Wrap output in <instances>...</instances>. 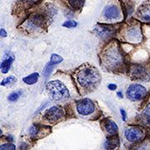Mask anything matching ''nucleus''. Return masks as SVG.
<instances>
[{
	"mask_svg": "<svg viewBox=\"0 0 150 150\" xmlns=\"http://www.w3.org/2000/svg\"><path fill=\"white\" fill-rule=\"evenodd\" d=\"M13 60H14L13 54H11L10 52H8V55H7V53H6L4 59L3 60V62L1 63V71H2V73L6 74V73L8 72V70L10 69L11 65L13 64Z\"/></svg>",
	"mask_w": 150,
	"mask_h": 150,
	"instance_id": "obj_10",
	"label": "nucleus"
},
{
	"mask_svg": "<svg viewBox=\"0 0 150 150\" xmlns=\"http://www.w3.org/2000/svg\"><path fill=\"white\" fill-rule=\"evenodd\" d=\"M140 121L145 125L150 126V104L144 112L140 115Z\"/></svg>",
	"mask_w": 150,
	"mask_h": 150,
	"instance_id": "obj_16",
	"label": "nucleus"
},
{
	"mask_svg": "<svg viewBox=\"0 0 150 150\" xmlns=\"http://www.w3.org/2000/svg\"><path fill=\"white\" fill-rule=\"evenodd\" d=\"M63 110L60 107L54 106V107L50 108L45 112V118L49 121V122H57L60 118L63 117Z\"/></svg>",
	"mask_w": 150,
	"mask_h": 150,
	"instance_id": "obj_7",
	"label": "nucleus"
},
{
	"mask_svg": "<svg viewBox=\"0 0 150 150\" xmlns=\"http://www.w3.org/2000/svg\"><path fill=\"white\" fill-rule=\"evenodd\" d=\"M138 17L142 21L150 22V5L141 7L138 12Z\"/></svg>",
	"mask_w": 150,
	"mask_h": 150,
	"instance_id": "obj_13",
	"label": "nucleus"
},
{
	"mask_svg": "<svg viewBox=\"0 0 150 150\" xmlns=\"http://www.w3.org/2000/svg\"><path fill=\"white\" fill-rule=\"evenodd\" d=\"M146 88L140 84L130 85L126 92V95L131 101H139L146 96Z\"/></svg>",
	"mask_w": 150,
	"mask_h": 150,
	"instance_id": "obj_4",
	"label": "nucleus"
},
{
	"mask_svg": "<svg viewBox=\"0 0 150 150\" xmlns=\"http://www.w3.org/2000/svg\"><path fill=\"white\" fill-rule=\"evenodd\" d=\"M85 0H69V4L74 9H79L84 4Z\"/></svg>",
	"mask_w": 150,
	"mask_h": 150,
	"instance_id": "obj_18",
	"label": "nucleus"
},
{
	"mask_svg": "<svg viewBox=\"0 0 150 150\" xmlns=\"http://www.w3.org/2000/svg\"><path fill=\"white\" fill-rule=\"evenodd\" d=\"M119 140L117 136H112L107 139L104 144V147L106 149H115L118 146Z\"/></svg>",
	"mask_w": 150,
	"mask_h": 150,
	"instance_id": "obj_14",
	"label": "nucleus"
},
{
	"mask_svg": "<svg viewBox=\"0 0 150 150\" xmlns=\"http://www.w3.org/2000/svg\"><path fill=\"white\" fill-rule=\"evenodd\" d=\"M7 139L8 140V141H10V142H13V137L12 135H8V136L7 137Z\"/></svg>",
	"mask_w": 150,
	"mask_h": 150,
	"instance_id": "obj_29",
	"label": "nucleus"
},
{
	"mask_svg": "<svg viewBox=\"0 0 150 150\" xmlns=\"http://www.w3.org/2000/svg\"><path fill=\"white\" fill-rule=\"evenodd\" d=\"M118 97H119V98H122V97H123L122 93H121L120 92H119V93H118Z\"/></svg>",
	"mask_w": 150,
	"mask_h": 150,
	"instance_id": "obj_30",
	"label": "nucleus"
},
{
	"mask_svg": "<svg viewBox=\"0 0 150 150\" xmlns=\"http://www.w3.org/2000/svg\"><path fill=\"white\" fill-rule=\"evenodd\" d=\"M38 77H39V75H38V73H33L32 74L28 75V77H25L23 79V81L25 83H27V84H34V83H36L38 82Z\"/></svg>",
	"mask_w": 150,
	"mask_h": 150,
	"instance_id": "obj_17",
	"label": "nucleus"
},
{
	"mask_svg": "<svg viewBox=\"0 0 150 150\" xmlns=\"http://www.w3.org/2000/svg\"><path fill=\"white\" fill-rule=\"evenodd\" d=\"M17 81V79L13 76H9L8 78L4 79V80L1 82V85L2 86H7V85H11L13 83H14Z\"/></svg>",
	"mask_w": 150,
	"mask_h": 150,
	"instance_id": "obj_19",
	"label": "nucleus"
},
{
	"mask_svg": "<svg viewBox=\"0 0 150 150\" xmlns=\"http://www.w3.org/2000/svg\"><path fill=\"white\" fill-rule=\"evenodd\" d=\"M15 149H16L15 145L11 144H6L1 145V147H0L1 150H14Z\"/></svg>",
	"mask_w": 150,
	"mask_h": 150,
	"instance_id": "obj_22",
	"label": "nucleus"
},
{
	"mask_svg": "<svg viewBox=\"0 0 150 150\" xmlns=\"http://www.w3.org/2000/svg\"><path fill=\"white\" fill-rule=\"evenodd\" d=\"M129 36L130 39L132 40H139L140 38V34L137 29H132L129 33Z\"/></svg>",
	"mask_w": 150,
	"mask_h": 150,
	"instance_id": "obj_21",
	"label": "nucleus"
},
{
	"mask_svg": "<svg viewBox=\"0 0 150 150\" xmlns=\"http://www.w3.org/2000/svg\"><path fill=\"white\" fill-rule=\"evenodd\" d=\"M103 61L108 69L115 71L121 69L123 67V54L117 46H111L108 48L103 53Z\"/></svg>",
	"mask_w": 150,
	"mask_h": 150,
	"instance_id": "obj_1",
	"label": "nucleus"
},
{
	"mask_svg": "<svg viewBox=\"0 0 150 150\" xmlns=\"http://www.w3.org/2000/svg\"><path fill=\"white\" fill-rule=\"evenodd\" d=\"M121 113H122V116H123V120L124 121L126 119V112L123 109H121Z\"/></svg>",
	"mask_w": 150,
	"mask_h": 150,
	"instance_id": "obj_28",
	"label": "nucleus"
},
{
	"mask_svg": "<svg viewBox=\"0 0 150 150\" xmlns=\"http://www.w3.org/2000/svg\"><path fill=\"white\" fill-rule=\"evenodd\" d=\"M38 131H39V128L36 126V125H33L32 126L30 129H29V134H31V136L32 137H34V136H36L38 133Z\"/></svg>",
	"mask_w": 150,
	"mask_h": 150,
	"instance_id": "obj_23",
	"label": "nucleus"
},
{
	"mask_svg": "<svg viewBox=\"0 0 150 150\" xmlns=\"http://www.w3.org/2000/svg\"><path fill=\"white\" fill-rule=\"evenodd\" d=\"M116 88H117V86L115 85V84H109L108 85V88L110 90H114V89H116Z\"/></svg>",
	"mask_w": 150,
	"mask_h": 150,
	"instance_id": "obj_27",
	"label": "nucleus"
},
{
	"mask_svg": "<svg viewBox=\"0 0 150 150\" xmlns=\"http://www.w3.org/2000/svg\"><path fill=\"white\" fill-rule=\"evenodd\" d=\"M76 26H77V23L75 21H67L64 23V27L69 28H74L76 27Z\"/></svg>",
	"mask_w": 150,
	"mask_h": 150,
	"instance_id": "obj_25",
	"label": "nucleus"
},
{
	"mask_svg": "<svg viewBox=\"0 0 150 150\" xmlns=\"http://www.w3.org/2000/svg\"><path fill=\"white\" fill-rule=\"evenodd\" d=\"M0 33H1V37H6L7 36V33H6V31L4 28H1Z\"/></svg>",
	"mask_w": 150,
	"mask_h": 150,
	"instance_id": "obj_26",
	"label": "nucleus"
},
{
	"mask_svg": "<svg viewBox=\"0 0 150 150\" xmlns=\"http://www.w3.org/2000/svg\"><path fill=\"white\" fill-rule=\"evenodd\" d=\"M131 76L135 79H148V74L144 68L140 65H134L131 68Z\"/></svg>",
	"mask_w": 150,
	"mask_h": 150,
	"instance_id": "obj_9",
	"label": "nucleus"
},
{
	"mask_svg": "<svg viewBox=\"0 0 150 150\" xmlns=\"http://www.w3.org/2000/svg\"><path fill=\"white\" fill-rule=\"evenodd\" d=\"M49 97L56 102L64 101L69 98V92L68 88L60 81H50L46 86Z\"/></svg>",
	"mask_w": 150,
	"mask_h": 150,
	"instance_id": "obj_3",
	"label": "nucleus"
},
{
	"mask_svg": "<svg viewBox=\"0 0 150 150\" xmlns=\"http://www.w3.org/2000/svg\"><path fill=\"white\" fill-rule=\"evenodd\" d=\"M125 136L129 142L134 143L143 139L144 133L139 128H129L125 130Z\"/></svg>",
	"mask_w": 150,
	"mask_h": 150,
	"instance_id": "obj_8",
	"label": "nucleus"
},
{
	"mask_svg": "<svg viewBox=\"0 0 150 150\" xmlns=\"http://www.w3.org/2000/svg\"><path fill=\"white\" fill-rule=\"evenodd\" d=\"M63 61V58L61 56H59V54H52L51 59H50V64L52 65L59 64Z\"/></svg>",
	"mask_w": 150,
	"mask_h": 150,
	"instance_id": "obj_20",
	"label": "nucleus"
},
{
	"mask_svg": "<svg viewBox=\"0 0 150 150\" xmlns=\"http://www.w3.org/2000/svg\"><path fill=\"white\" fill-rule=\"evenodd\" d=\"M77 110L82 115H88L95 110V105L90 99H83L77 103Z\"/></svg>",
	"mask_w": 150,
	"mask_h": 150,
	"instance_id": "obj_5",
	"label": "nucleus"
},
{
	"mask_svg": "<svg viewBox=\"0 0 150 150\" xmlns=\"http://www.w3.org/2000/svg\"><path fill=\"white\" fill-rule=\"evenodd\" d=\"M96 33L102 38H107L112 36L115 33V28L112 25L107 24H97L94 28Z\"/></svg>",
	"mask_w": 150,
	"mask_h": 150,
	"instance_id": "obj_6",
	"label": "nucleus"
},
{
	"mask_svg": "<svg viewBox=\"0 0 150 150\" xmlns=\"http://www.w3.org/2000/svg\"><path fill=\"white\" fill-rule=\"evenodd\" d=\"M78 82L85 88H95L100 81V75L94 68L88 67L82 69L77 76Z\"/></svg>",
	"mask_w": 150,
	"mask_h": 150,
	"instance_id": "obj_2",
	"label": "nucleus"
},
{
	"mask_svg": "<svg viewBox=\"0 0 150 150\" xmlns=\"http://www.w3.org/2000/svg\"><path fill=\"white\" fill-rule=\"evenodd\" d=\"M119 15H120V12L116 6H108L104 10V16L108 19H117Z\"/></svg>",
	"mask_w": 150,
	"mask_h": 150,
	"instance_id": "obj_12",
	"label": "nucleus"
},
{
	"mask_svg": "<svg viewBox=\"0 0 150 150\" xmlns=\"http://www.w3.org/2000/svg\"><path fill=\"white\" fill-rule=\"evenodd\" d=\"M104 127L107 130V132L108 134H115L117 132H118V126L117 124L114 123L113 121H111V120H108L104 123Z\"/></svg>",
	"mask_w": 150,
	"mask_h": 150,
	"instance_id": "obj_15",
	"label": "nucleus"
},
{
	"mask_svg": "<svg viewBox=\"0 0 150 150\" xmlns=\"http://www.w3.org/2000/svg\"><path fill=\"white\" fill-rule=\"evenodd\" d=\"M19 98V93H12L8 97V99L11 102H14L18 100V98Z\"/></svg>",
	"mask_w": 150,
	"mask_h": 150,
	"instance_id": "obj_24",
	"label": "nucleus"
},
{
	"mask_svg": "<svg viewBox=\"0 0 150 150\" xmlns=\"http://www.w3.org/2000/svg\"><path fill=\"white\" fill-rule=\"evenodd\" d=\"M28 24L32 27H43L45 24V18L41 14H33L28 20Z\"/></svg>",
	"mask_w": 150,
	"mask_h": 150,
	"instance_id": "obj_11",
	"label": "nucleus"
}]
</instances>
